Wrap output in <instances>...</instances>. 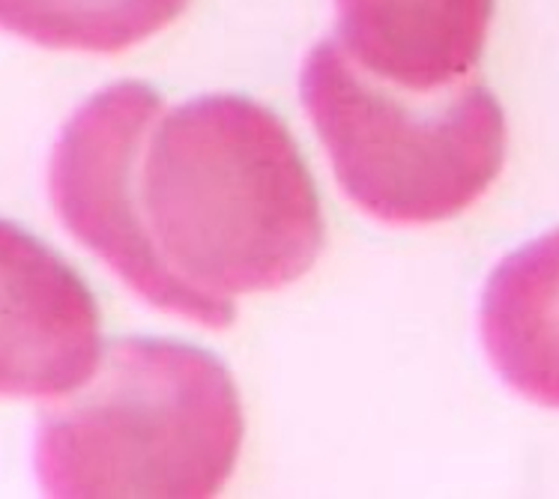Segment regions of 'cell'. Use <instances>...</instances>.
<instances>
[{"label": "cell", "mask_w": 559, "mask_h": 499, "mask_svg": "<svg viewBox=\"0 0 559 499\" xmlns=\"http://www.w3.org/2000/svg\"><path fill=\"white\" fill-rule=\"evenodd\" d=\"M99 308L63 258L0 222V397H63L103 359Z\"/></svg>", "instance_id": "5b68a950"}, {"label": "cell", "mask_w": 559, "mask_h": 499, "mask_svg": "<svg viewBox=\"0 0 559 499\" xmlns=\"http://www.w3.org/2000/svg\"><path fill=\"white\" fill-rule=\"evenodd\" d=\"M189 0H0V27L43 48L117 55L183 15Z\"/></svg>", "instance_id": "ba28073f"}, {"label": "cell", "mask_w": 559, "mask_h": 499, "mask_svg": "<svg viewBox=\"0 0 559 499\" xmlns=\"http://www.w3.org/2000/svg\"><path fill=\"white\" fill-rule=\"evenodd\" d=\"M159 114V93L141 81H120L91 96L63 126L51 153V204L69 234L150 306L225 330L237 314L234 302L174 273L138 206V159Z\"/></svg>", "instance_id": "277c9868"}, {"label": "cell", "mask_w": 559, "mask_h": 499, "mask_svg": "<svg viewBox=\"0 0 559 499\" xmlns=\"http://www.w3.org/2000/svg\"><path fill=\"white\" fill-rule=\"evenodd\" d=\"M338 46L374 79L416 93L461 84L485 46L491 0H335Z\"/></svg>", "instance_id": "8992f818"}, {"label": "cell", "mask_w": 559, "mask_h": 499, "mask_svg": "<svg viewBox=\"0 0 559 499\" xmlns=\"http://www.w3.org/2000/svg\"><path fill=\"white\" fill-rule=\"evenodd\" d=\"M479 326L497 375L526 401L559 409V230L493 270Z\"/></svg>", "instance_id": "52a82bcc"}, {"label": "cell", "mask_w": 559, "mask_h": 499, "mask_svg": "<svg viewBox=\"0 0 559 499\" xmlns=\"http://www.w3.org/2000/svg\"><path fill=\"white\" fill-rule=\"evenodd\" d=\"M138 206L162 261L230 302L299 282L323 249L297 141L242 96H201L156 117L138 159Z\"/></svg>", "instance_id": "6da1fadb"}, {"label": "cell", "mask_w": 559, "mask_h": 499, "mask_svg": "<svg viewBox=\"0 0 559 499\" xmlns=\"http://www.w3.org/2000/svg\"><path fill=\"white\" fill-rule=\"evenodd\" d=\"M240 392L216 356L115 341L91 380L55 397L36 437L48 497H216L242 449Z\"/></svg>", "instance_id": "7a4b0ae2"}, {"label": "cell", "mask_w": 559, "mask_h": 499, "mask_svg": "<svg viewBox=\"0 0 559 499\" xmlns=\"http://www.w3.org/2000/svg\"><path fill=\"white\" fill-rule=\"evenodd\" d=\"M299 96L344 194L386 225L461 216L506 159V120L481 84L404 91L330 39L306 57Z\"/></svg>", "instance_id": "3957f363"}]
</instances>
